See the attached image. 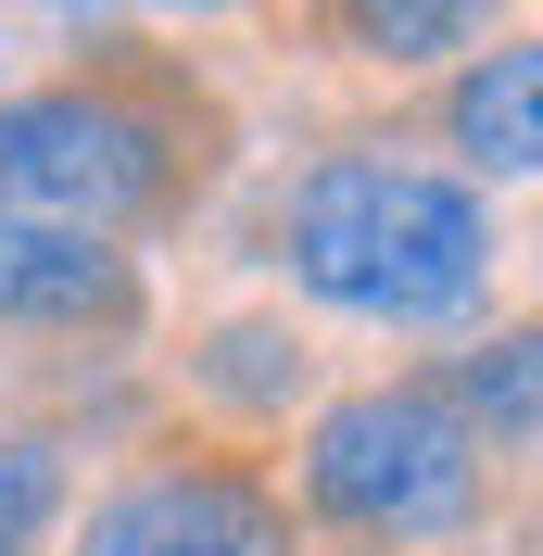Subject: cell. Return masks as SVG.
<instances>
[{
    "mask_svg": "<svg viewBox=\"0 0 543 556\" xmlns=\"http://www.w3.org/2000/svg\"><path fill=\"white\" fill-rule=\"evenodd\" d=\"M228 152H240V127L190 76V51L89 38L64 76H38V89L0 102V215L139 253V241H165V228L203 215Z\"/></svg>",
    "mask_w": 543,
    "mask_h": 556,
    "instance_id": "1",
    "label": "cell"
},
{
    "mask_svg": "<svg viewBox=\"0 0 543 556\" xmlns=\"http://www.w3.org/2000/svg\"><path fill=\"white\" fill-rule=\"evenodd\" d=\"M316 316L341 329H480L493 278H506V228L468 177H442L405 139H329L291 190H278V253H266Z\"/></svg>",
    "mask_w": 543,
    "mask_h": 556,
    "instance_id": "2",
    "label": "cell"
},
{
    "mask_svg": "<svg viewBox=\"0 0 543 556\" xmlns=\"http://www.w3.org/2000/svg\"><path fill=\"white\" fill-rule=\"evenodd\" d=\"M493 481L506 468L480 455V430L430 392V367H405V380H354L304 405L278 506L341 556H468L493 531Z\"/></svg>",
    "mask_w": 543,
    "mask_h": 556,
    "instance_id": "3",
    "label": "cell"
},
{
    "mask_svg": "<svg viewBox=\"0 0 543 556\" xmlns=\"http://www.w3.org/2000/svg\"><path fill=\"white\" fill-rule=\"evenodd\" d=\"M51 556H304V531L278 506L266 455L215 443V430H177V443H139L114 481L76 493Z\"/></svg>",
    "mask_w": 543,
    "mask_h": 556,
    "instance_id": "4",
    "label": "cell"
},
{
    "mask_svg": "<svg viewBox=\"0 0 543 556\" xmlns=\"http://www.w3.org/2000/svg\"><path fill=\"white\" fill-rule=\"evenodd\" d=\"M0 329L26 342H139L152 329V266L76 228H26L0 215Z\"/></svg>",
    "mask_w": 543,
    "mask_h": 556,
    "instance_id": "5",
    "label": "cell"
},
{
    "mask_svg": "<svg viewBox=\"0 0 543 556\" xmlns=\"http://www.w3.org/2000/svg\"><path fill=\"white\" fill-rule=\"evenodd\" d=\"M177 392L215 417V443H266V430H291V417L316 405V354H304V329L278 304H240V316H215V329H190V354H177Z\"/></svg>",
    "mask_w": 543,
    "mask_h": 556,
    "instance_id": "6",
    "label": "cell"
},
{
    "mask_svg": "<svg viewBox=\"0 0 543 556\" xmlns=\"http://www.w3.org/2000/svg\"><path fill=\"white\" fill-rule=\"evenodd\" d=\"M430 165L468 177L480 203L493 190H518V177L543 165V38H480L468 64L442 76V114H430Z\"/></svg>",
    "mask_w": 543,
    "mask_h": 556,
    "instance_id": "7",
    "label": "cell"
},
{
    "mask_svg": "<svg viewBox=\"0 0 543 556\" xmlns=\"http://www.w3.org/2000/svg\"><path fill=\"white\" fill-rule=\"evenodd\" d=\"M430 392L455 417L480 430V455L493 468H518L531 455V430H543V367H531V316H506V329H468V342L430 367Z\"/></svg>",
    "mask_w": 543,
    "mask_h": 556,
    "instance_id": "8",
    "label": "cell"
},
{
    "mask_svg": "<svg viewBox=\"0 0 543 556\" xmlns=\"http://www.w3.org/2000/svg\"><path fill=\"white\" fill-rule=\"evenodd\" d=\"M76 506V443L38 417H0V556H51Z\"/></svg>",
    "mask_w": 543,
    "mask_h": 556,
    "instance_id": "9",
    "label": "cell"
},
{
    "mask_svg": "<svg viewBox=\"0 0 543 556\" xmlns=\"http://www.w3.org/2000/svg\"><path fill=\"white\" fill-rule=\"evenodd\" d=\"M329 38L354 51V64H379V76H430V64H455V51H480V13H455V0H379V13H329Z\"/></svg>",
    "mask_w": 543,
    "mask_h": 556,
    "instance_id": "10",
    "label": "cell"
}]
</instances>
